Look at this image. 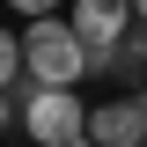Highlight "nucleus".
<instances>
[{
  "instance_id": "nucleus-1",
  "label": "nucleus",
  "mask_w": 147,
  "mask_h": 147,
  "mask_svg": "<svg viewBox=\"0 0 147 147\" xmlns=\"http://www.w3.org/2000/svg\"><path fill=\"white\" fill-rule=\"evenodd\" d=\"M88 66H96V59H88V44H81V30H74V22L44 15V22H30V30H22V74H30L37 88H74Z\"/></svg>"
},
{
  "instance_id": "nucleus-2",
  "label": "nucleus",
  "mask_w": 147,
  "mask_h": 147,
  "mask_svg": "<svg viewBox=\"0 0 147 147\" xmlns=\"http://www.w3.org/2000/svg\"><path fill=\"white\" fill-rule=\"evenodd\" d=\"M7 96L22 103V132H30L37 147H74V140H88V110H81V96H74V88H37V81H15Z\"/></svg>"
},
{
  "instance_id": "nucleus-3",
  "label": "nucleus",
  "mask_w": 147,
  "mask_h": 147,
  "mask_svg": "<svg viewBox=\"0 0 147 147\" xmlns=\"http://www.w3.org/2000/svg\"><path fill=\"white\" fill-rule=\"evenodd\" d=\"M66 22L81 30L88 59L103 66V59H110V52H118V44L132 37V22H140V15H132V0H74V15H66Z\"/></svg>"
},
{
  "instance_id": "nucleus-4",
  "label": "nucleus",
  "mask_w": 147,
  "mask_h": 147,
  "mask_svg": "<svg viewBox=\"0 0 147 147\" xmlns=\"http://www.w3.org/2000/svg\"><path fill=\"white\" fill-rule=\"evenodd\" d=\"M88 140H96V147H147V110H140V96L88 110Z\"/></svg>"
},
{
  "instance_id": "nucleus-5",
  "label": "nucleus",
  "mask_w": 147,
  "mask_h": 147,
  "mask_svg": "<svg viewBox=\"0 0 147 147\" xmlns=\"http://www.w3.org/2000/svg\"><path fill=\"white\" fill-rule=\"evenodd\" d=\"M15 81H22V37H7V30H0V96L15 88Z\"/></svg>"
},
{
  "instance_id": "nucleus-6",
  "label": "nucleus",
  "mask_w": 147,
  "mask_h": 147,
  "mask_svg": "<svg viewBox=\"0 0 147 147\" xmlns=\"http://www.w3.org/2000/svg\"><path fill=\"white\" fill-rule=\"evenodd\" d=\"M15 7H22L30 22H44V15H59V0H15Z\"/></svg>"
},
{
  "instance_id": "nucleus-7",
  "label": "nucleus",
  "mask_w": 147,
  "mask_h": 147,
  "mask_svg": "<svg viewBox=\"0 0 147 147\" xmlns=\"http://www.w3.org/2000/svg\"><path fill=\"white\" fill-rule=\"evenodd\" d=\"M7 118H15V96H0V125H7Z\"/></svg>"
},
{
  "instance_id": "nucleus-8",
  "label": "nucleus",
  "mask_w": 147,
  "mask_h": 147,
  "mask_svg": "<svg viewBox=\"0 0 147 147\" xmlns=\"http://www.w3.org/2000/svg\"><path fill=\"white\" fill-rule=\"evenodd\" d=\"M132 15H140V22H147V0H132Z\"/></svg>"
},
{
  "instance_id": "nucleus-9",
  "label": "nucleus",
  "mask_w": 147,
  "mask_h": 147,
  "mask_svg": "<svg viewBox=\"0 0 147 147\" xmlns=\"http://www.w3.org/2000/svg\"><path fill=\"white\" fill-rule=\"evenodd\" d=\"M74 147H96V140H74Z\"/></svg>"
},
{
  "instance_id": "nucleus-10",
  "label": "nucleus",
  "mask_w": 147,
  "mask_h": 147,
  "mask_svg": "<svg viewBox=\"0 0 147 147\" xmlns=\"http://www.w3.org/2000/svg\"><path fill=\"white\" fill-rule=\"evenodd\" d=\"M140 110H147V88H140Z\"/></svg>"
}]
</instances>
